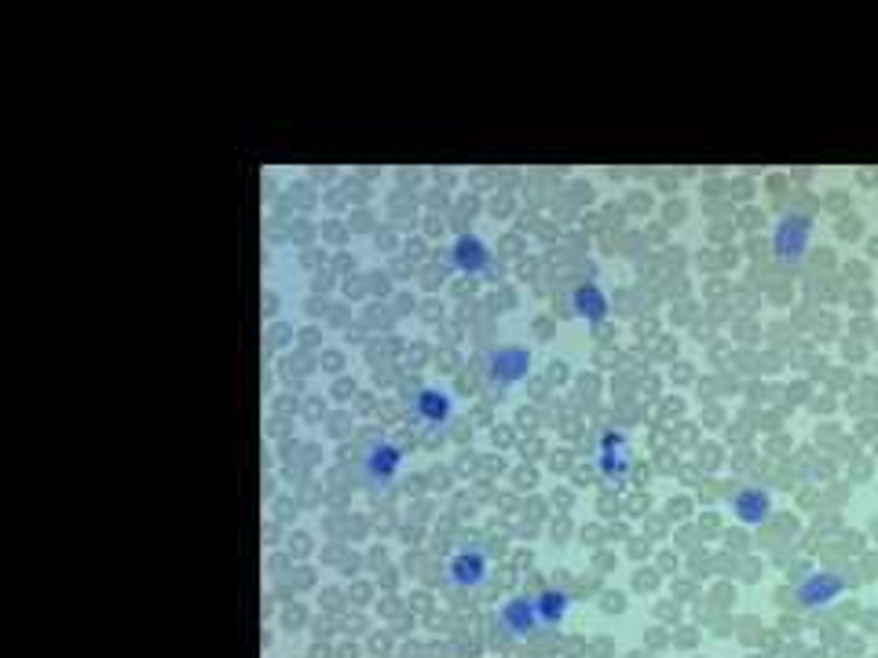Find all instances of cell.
I'll return each mask as SVG.
<instances>
[{
    "label": "cell",
    "instance_id": "1",
    "mask_svg": "<svg viewBox=\"0 0 878 658\" xmlns=\"http://www.w3.org/2000/svg\"><path fill=\"white\" fill-rule=\"evenodd\" d=\"M498 625H501L509 636H516V640H523V636H530L534 629H541V618H538V607H534V592H530V596H509V600L498 607Z\"/></svg>",
    "mask_w": 878,
    "mask_h": 658
},
{
    "label": "cell",
    "instance_id": "2",
    "mask_svg": "<svg viewBox=\"0 0 878 658\" xmlns=\"http://www.w3.org/2000/svg\"><path fill=\"white\" fill-rule=\"evenodd\" d=\"M446 581L457 589H479L487 581V556L483 548H461L446 559Z\"/></svg>",
    "mask_w": 878,
    "mask_h": 658
},
{
    "label": "cell",
    "instance_id": "3",
    "mask_svg": "<svg viewBox=\"0 0 878 658\" xmlns=\"http://www.w3.org/2000/svg\"><path fill=\"white\" fill-rule=\"evenodd\" d=\"M399 468H402V453H399L395 442H384V439L373 442L366 450V457H362V472H366V479L373 486H388L399 475Z\"/></svg>",
    "mask_w": 878,
    "mask_h": 658
},
{
    "label": "cell",
    "instance_id": "4",
    "mask_svg": "<svg viewBox=\"0 0 878 658\" xmlns=\"http://www.w3.org/2000/svg\"><path fill=\"white\" fill-rule=\"evenodd\" d=\"M527 369H530V355H527L523 347H498V351L490 355V373H494L501 384H512V380L527 377Z\"/></svg>",
    "mask_w": 878,
    "mask_h": 658
},
{
    "label": "cell",
    "instance_id": "5",
    "mask_svg": "<svg viewBox=\"0 0 878 658\" xmlns=\"http://www.w3.org/2000/svg\"><path fill=\"white\" fill-rule=\"evenodd\" d=\"M450 260H454V267H457V271H468V274H476V271H483V267L490 263V252H487V245H483L479 238H472V234H461V238L454 241V249H450Z\"/></svg>",
    "mask_w": 878,
    "mask_h": 658
},
{
    "label": "cell",
    "instance_id": "6",
    "mask_svg": "<svg viewBox=\"0 0 878 658\" xmlns=\"http://www.w3.org/2000/svg\"><path fill=\"white\" fill-rule=\"evenodd\" d=\"M571 307H574V314H582L585 322H600V318L607 314V292H604L600 285L585 281V285H578V289L571 292Z\"/></svg>",
    "mask_w": 878,
    "mask_h": 658
},
{
    "label": "cell",
    "instance_id": "7",
    "mask_svg": "<svg viewBox=\"0 0 878 658\" xmlns=\"http://www.w3.org/2000/svg\"><path fill=\"white\" fill-rule=\"evenodd\" d=\"M413 413L424 420V424H443L450 417V395L439 391V387H421L413 395Z\"/></svg>",
    "mask_w": 878,
    "mask_h": 658
},
{
    "label": "cell",
    "instance_id": "8",
    "mask_svg": "<svg viewBox=\"0 0 878 658\" xmlns=\"http://www.w3.org/2000/svg\"><path fill=\"white\" fill-rule=\"evenodd\" d=\"M534 607H538L541 629H556L571 607V596L563 589H541V592H534Z\"/></svg>",
    "mask_w": 878,
    "mask_h": 658
},
{
    "label": "cell",
    "instance_id": "9",
    "mask_svg": "<svg viewBox=\"0 0 878 658\" xmlns=\"http://www.w3.org/2000/svg\"><path fill=\"white\" fill-rule=\"evenodd\" d=\"M596 453H600L596 464H600V472H604L607 479H618V475L626 472V464H629V446H626L618 435H604V442H600Z\"/></svg>",
    "mask_w": 878,
    "mask_h": 658
},
{
    "label": "cell",
    "instance_id": "10",
    "mask_svg": "<svg viewBox=\"0 0 878 658\" xmlns=\"http://www.w3.org/2000/svg\"><path fill=\"white\" fill-rule=\"evenodd\" d=\"M838 589H841V578H834V574H812V578L798 589V600H801V607L830 603V600L838 596Z\"/></svg>",
    "mask_w": 878,
    "mask_h": 658
},
{
    "label": "cell",
    "instance_id": "11",
    "mask_svg": "<svg viewBox=\"0 0 878 658\" xmlns=\"http://www.w3.org/2000/svg\"><path fill=\"white\" fill-rule=\"evenodd\" d=\"M732 508H735V515H739L743 523H761V519L768 515V494H761L757 486H746V490L735 494Z\"/></svg>",
    "mask_w": 878,
    "mask_h": 658
}]
</instances>
